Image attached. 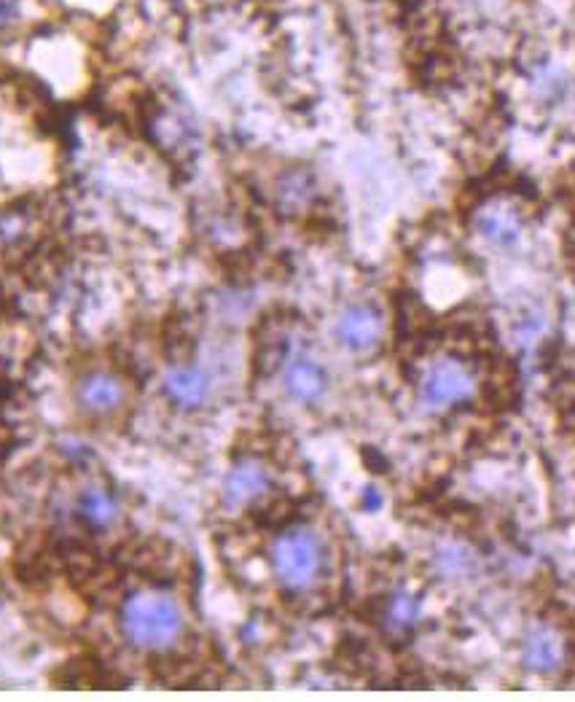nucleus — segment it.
<instances>
[{"mask_svg":"<svg viewBox=\"0 0 575 702\" xmlns=\"http://www.w3.org/2000/svg\"><path fill=\"white\" fill-rule=\"evenodd\" d=\"M476 393V377L460 359H439L422 372L417 398L428 412H446L468 404Z\"/></svg>","mask_w":575,"mask_h":702,"instance_id":"3","label":"nucleus"},{"mask_svg":"<svg viewBox=\"0 0 575 702\" xmlns=\"http://www.w3.org/2000/svg\"><path fill=\"white\" fill-rule=\"evenodd\" d=\"M272 487V474L262 460L242 458L226 471L221 484V498L229 508H242L264 498Z\"/></svg>","mask_w":575,"mask_h":702,"instance_id":"7","label":"nucleus"},{"mask_svg":"<svg viewBox=\"0 0 575 702\" xmlns=\"http://www.w3.org/2000/svg\"><path fill=\"white\" fill-rule=\"evenodd\" d=\"M121 633L135 649L167 651L184 635V611L169 592L141 590L121 605Z\"/></svg>","mask_w":575,"mask_h":702,"instance_id":"1","label":"nucleus"},{"mask_svg":"<svg viewBox=\"0 0 575 702\" xmlns=\"http://www.w3.org/2000/svg\"><path fill=\"white\" fill-rule=\"evenodd\" d=\"M435 571L441 573V577L446 579H460L465 577V573H471V568H474V555L468 552V547H463V544H444V547H439V552H435Z\"/></svg>","mask_w":575,"mask_h":702,"instance_id":"14","label":"nucleus"},{"mask_svg":"<svg viewBox=\"0 0 575 702\" xmlns=\"http://www.w3.org/2000/svg\"><path fill=\"white\" fill-rule=\"evenodd\" d=\"M522 662L532 673H556L565 662V646H562L560 633L546 625L530 627L522 638Z\"/></svg>","mask_w":575,"mask_h":702,"instance_id":"9","label":"nucleus"},{"mask_svg":"<svg viewBox=\"0 0 575 702\" xmlns=\"http://www.w3.org/2000/svg\"><path fill=\"white\" fill-rule=\"evenodd\" d=\"M76 402L87 415H111L124 404V383L111 372H89L78 380Z\"/></svg>","mask_w":575,"mask_h":702,"instance_id":"8","label":"nucleus"},{"mask_svg":"<svg viewBox=\"0 0 575 702\" xmlns=\"http://www.w3.org/2000/svg\"><path fill=\"white\" fill-rule=\"evenodd\" d=\"M336 342L355 355L374 353L385 337V315L374 305H353L336 318Z\"/></svg>","mask_w":575,"mask_h":702,"instance_id":"4","label":"nucleus"},{"mask_svg":"<svg viewBox=\"0 0 575 702\" xmlns=\"http://www.w3.org/2000/svg\"><path fill=\"white\" fill-rule=\"evenodd\" d=\"M420 616H422V603L417 601L411 592L398 590L385 601L383 622H385L387 633H392V635L411 633V629L417 627V622H420Z\"/></svg>","mask_w":575,"mask_h":702,"instance_id":"13","label":"nucleus"},{"mask_svg":"<svg viewBox=\"0 0 575 702\" xmlns=\"http://www.w3.org/2000/svg\"><path fill=\"white\" fill-rule=\"evenodd\" d=\"M277 208L283 213H301L312 205L314 199V180L310 173H301V169H294V173H286L280 180H277L275 189Z\"/></svg>","mask_w":575,"mask_h":702,"instance_id":"12","label":"nucleus"},{"mask_svg":"<svg viewBox=\"0 0 575 702\" xmlns=\"http://www.w3.org/2000/svg\"><path fill=\"white\" fill-rule=\"evenodd\" d=\"M366 495H368V498H363V506H366V508H377L379 504H383V501L377 498V490H368Z\"/></svg>","mask_w":575,"mask_h":702,"instance_id":"16","label":"nucleus"},{"mask_svg":"<svg viewBox=\"0 0 575 702\" xmlns=\"http://www.w3.org/2000/svg\"><path fill=\"white\" fill-rule=\"evenodd\" d=\"M474 229L487 245L504 251V248L517 245V240L522 238L524 218L517 210V205H511L508 199H489L476 210Z\"/></svg>","mask_w":575,"mask_h":702,"instance_id":"6","label":"nucleus"},{"mask_svg":"<svg viewBox=\"0 0 575 702\" xmlns=\"http://www.w3.org/2000/svg\"><path fill=\"white\" fill-rule=\"evenodd\" d=\"M269 566L277 584L288 592H307L318 584L325 568L323 538L307 525L283 530L272 541Z\"/></svg>","mask_w":575,"mask_h":702,"instance_id":"2","label":"nucleus"},{"mask_svg":"<svg viewBox=\"0 0 575 702\" xmlns=\"http://www.w3.org/2000/svg\"><path fill=\"white\" fill-rule=\"evenodd\" d=\"M210 377L199 366H173L162 380V393L180 409H197L210 398Z\"/></svg>","mask_w":575,"mask_h":702,"instance_id":"10","label":"nucleus"},{"mask_svg":"<svg viewBox=\"0 0 575 702\" xmlns=\"http://www.w3.org/2000/svg\"><path fill=\"white\" fill-rule=\"evenodd\" d=\"M76 508L81 514L84 523L95 530H108L119 523V501L111 490L100 487V484H89L78 493Z\"/></svg>","mask_w":575,"mask_h":702,"instance_id":"11","label":"nucleus"},{"mask_svg":"<svg viewBox=\"0 0 575 702\" xmlns=\"http://www.w3.org/2000/svg\"><path fill=\"white\" fill-rule=\"evenodd\" d=\"M16 17V0H0V28H5Z\"/></svg>","mask_w":575,"mask_h":702,"instance_id":"15","label":"nucleus"},{"mask_svg":"<svg viewBox=\"0 0 575 702\" xmlns=\"http://www.w3.org/2000/svg\"><path fill=\"white\" fill-rule=\"evenodd\" d=\"M283 391L288 393V398H294L296 404H305L312 407L329 391V372L323 369V363L314 361L305 350H294L283 361Z\"/></svg>","mask_w":575,"mask_h":702,"instance_id":"5","label":"nucleus"}]
</instances>
